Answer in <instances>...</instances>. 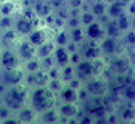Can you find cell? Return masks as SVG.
I'll return each mask as SVG.
<instances>
[{
	"label": "cell",
	"instance_id": "836d02e7",
	"mask_svg": "<svg viewBox=\"0 0 135 124\" xmlns=\"http://www.w3.org/2000/svg\"><path fill=\"white\" fill-rule=\"evenodd\" d=\"M64 85H65V82H64L61 78H54V79H50V81H48V84H47V87H48V88H50L53 93H56V95H57V93H59V92L64 88Z\"/></svg>",
	"mask_w": 135,
	"mask_h": 124
},
{
	"label": "cell",
	"instance_id": "ab89813d",
	"mask_svg": "<svg viewBox=\"0 0 135 124\" xmlns=\"http://www.w3.org/2000/svg\"><path fill=\"white\" fill-rule=\"evenodd\" d=\"M68 85H70V87H73V88H76V90H79V88H81L82 87V81L81 79H79V78H76V76H75V78H71V79H70V81H68Z\"/></svg>",
	"mask_w": 135,
	"mask_h": 124
},
{
	"label": "cell",
	"instance_id": "bcb514c9",
	"mask_svg": "<svg viewBox=\"0 0 135 124\" xmlns=\"http://www.w3.org/2000/svg\"><path fill=\"white\" fill-rule=\"evenodd\" d=\"M123 3H124V5H126V6H127V5H129V3H131V2H132V0H121Z\"/></svg>",
	"mask_w": 135,
	"mask_h": 124
},
{
	"label": "cell",
	"instance_id": "f6af8a7d",
	"mask_svg": "<svg viewBox=\"0 0 135 124\" xmlns=\"http://www.w3.org/2000/svg\"><path fill=\"white\" fill-rule=\"evenodd\" d=\"M132 17V29H135V16H131Z\"/></svg>",
	"mask_w": 135,
	"mask_h": 124
},
{
	"label": "cell",
	"instance_id": "ac0fdd59",
	"mask_svg": "<svg viewBox=\"0 0 135 124\" xmlns=\"http://www.w3.org/2000/svg\"><path fill=\"white\" fill-rule=\"evenodd\" d=\"M31 8H33V11L37 14L41 19H45L48 14L54 13V8L51 6V3L48 0H33Z\"/></svg>",
	"mask_w": 135,
	"mask_h": 124
},
{
	"label": "cell",
	"instance_id": "b9f144b4",
	"mask_svg": "<svg viewBox=\"0 0 135 124\" xmlns=\"http://www.w3.org/2000/svg\"><path fill=\"white\" fill-rule=\"evenodd\" d=\"M48 2L51 3V6H53L54 9H57V8H61V6L67 5V0H48Z\"/></svg>",
	"mask_w": 135,
	"mask_h": 124
},
{
	"label": "cell",
	"instance_id": "1f68e13d",
	"mask_svg": "<svg viewBox=\"0 0 135 124\" xmlns=\"http://www.w3.org/2000/svg\"><path fill=\"white\" fill-rule=\"evenodd\" d=\"M79 20H81L82 27H87V25H90V23L96 22V20H98V17H96L90 9H89V11H81V14H79Z\"/></svg>",
	"mask_w": 135,
	"mask_h": 124
},
{
	"label": "cell",
	"instance_id": "52a82bcc",
	"mask_svg": "<svg viewBox=\"0 0 135 124\" xmlns=\"http://www.w3.org/2000/svg\"><path fill=\"white\" fill-rule=\"evenodd\" d=\"M75 76L79 78L82 82H84V81H87V79H90V78H93V76H99V75H98L96 70H95L93 62H92L90 59H84V57H82L81 61L75 65Z\"/></svg>",
	"mask_w": 135,
	"mask_h": 124
},
{
	"label": "cell",
	"instance_id": "ffe728a7",
	"mask_svg": "<svg viewBox=\"0 0 135 124\" xmlns=\"http://www.w3.org/2000/svg\"><path fill=\"white\" fill-rule=\"evenodd\" d=\"M53 57L56 61V65L61 67V68L70 64V51L67 50V47H59L57 45L53 53Z\"/></svg>",
	"mask_w": 135,
	"mask_h": 124
},
{
	"label": "cell",
	"instance_id": "4fadbf2b",
	"mask_svg": "<svg viewBox=\"0 0 135 124\" xmlns=\"http://www.w3.org/2000/svg\"><path fill=\"white\" fill-rule=\"evenodd\" d=\"M14 29H16L22 37H27L28 34L34 29V27H33L31 20L20 11V13L16 14V17H14Z\"/></svg>",
	"mask_w": 135,
	"mask_h": 124
},
{
	"label": "cell",
	"instance_id": "8d00e7d4",
	"mask_svg": "<svg viewBox=\"0 0 135 124\" xmlns=\"http://www.w3.org/2000/svg\"><path fill=\"white\" fill-rule=\"evenodd\" d=\"M76 27H81V20H79V17H76V16H70L67 20H65V28H67V29H71V28H76Z\"/></svg>",
	"mask_w": 135,
	"mask_h": 124
},
{
	"label": "cell",
	"instance_id": "3957f363",
	"mask_svg": "<svg viewBox=\"0 0 135 124\" xmlns=\"http://www.w3.org/2000/svg\"><path fill=\"white\" fill-rule=\"evenodd\" d=\"M107 59V67L106 70H109L112 73V76H121V75H127L129 71H132V64L127 59L126 54H115L106 57Z\"/></svg>",
	"mask_w": 135,
	"mask_h": 124
},
{
	"label": "cell",
	"instance_id": "5b68a950",
	"mask_svg": "<svg viewBox=\"0 0 135 124\" xmlns=\"http://www.w3.org/2000/svg\"><path fill=\"white\" fill-rule=\"evenodd\" d=\"M25 75H27V71L23 70L22 65L11 70L0 68V81L3 84H6L8 87L9 85H17V84H23L25 82Z\"/></svg>",
	"mask_w": 135,
	"mask_h": 124
},
{
	"label": "cell",
	"instance_id": "7c38bea8",
	"mask_svg": "<svg viewBox=\"0 0 135 124\" xmlns=\"http://www.w3.org/2000/svg\"><path fill=\"white\" fill-rule=\"evenodd\" d=\"M56 109L61 115V120H65V121L76 118L81 112V107L78 102H59L56 106Z\"/></svg>",
	"mask_w": 135,
	"mask_h": 124
},
{
	"label": "cell",
	"instance_id": "7dc6e473",
	"mask_svg": "<svg viewBox=\"0 0 135 124\" xmlns=\"http://www.w3.org/2000/svg\"><path fill=\"white\" fill-rule=\"evenodd\" d=\"M92 2H95V0H85V3H89V5H90Z\"/></svg>",
	"mask_w": 135,
	"mask_h": 124
},
{
	"label": "cell",
	"instance_id": "7bdbcfd3",
	"mask_svg": "<svg viewBox=\"0 0 135 124\" xmlns=\"http://www.w3.org/2000/svg\"><path fill=\"white\" fill-rule=\"evenodd\" d=\"M126 56H127V59L131 61V64H132V65H135V47H134V48H127V53H126Z\"/></svg>",
	"mask_w": 135,
	"mask_h": 124
},
{
	"label": "cell",
	"instance_id": "4dcf8cb0",
	"mask_svg": "<svg viewBox=\"0 0 135 124\" xmlns=\"http://www.w3.org/2000/svg\"><path fill=\"white\" fill-rule=\"evenodd\" d=\"M121 43L127 48H134L135 47V29H127L126 33H123V39H121Z\"/></svg>",
	"mask_w": 135,
	"mask_h": 124
},
{
	"label": "cell",
	"instance_id": "2e32d148",
	"mask_svg": "<svg viewBox=\"0 0 135 124\" xmlns=\"http://www.w3.org/2000/svg\"><path fill=\"white\" fill-rule=\"evenodd\" d=\"M84 28H85V36H87V39L99 42L104 36H106L104 23L99 22V20H96V22H93V23H90V25H87V27H84Z\"/></svg>",
	"mask_w": 135,
	"mask_h": 124
},
{
	"label": "cell",
	"instance_id": "277c9868",
	"mask_svg": "<svg viewBox=\"0 0 135 124\" xmlns=\"http://www.w3.org/2000/svg\"><path fill=\"white\" fill-rule=\"evenodd\" d=\"M82 87L89 92L90 96H106L110 90V84L106 78H103L101 75L99 76H93L87 81H84Z\"/></svg>",
	"mask_w": 135,
	"mask_h": 124
},
{
	"label": "cell",
	"instance_id": "83f0119b",
	"mask_svg": "<svg viewBox=\"0 0 135 124\" xmlns=\"http://www.w3.org/2000/svg\"><path fill=\"white\" fill-rule=\"evenodd\" d=\"M53 41L56 42V45L59 47H67V43L70 42V33H68L67 28H62V29H57L54 33Z\"/></svg>",
	"mask_w": 135,
	"mask_h": 124
},
{
	"label": "cell",
	"instance_id": "f35d334b",
	"mask_svg": "<svg viewBox=\"0 0 135 124\" xmlns=\"http://www.w3.org/2000/svg\"><path fill=\"white\" fill-rule=\"evenodd\" d=\"M48 76H50V79H54V78H61V67H57V65L51 67V68L48 70Z\"/></svg>",
	"mask_w": 135,
	"mask_h": 124
},
{
	"label": "cell",
	"instance_id": "f1b7e54d",
	"mask_svg": "<svg viewBox=\"0 0 135 124\" xmlns=\"http://www.w3.org/2000/svg\"><path fill=\"white\" fill-rule=\"evenodd\" d=\"M117 20V23H118V28L121 29V33H126L127 29H131L132 28V17H131V14L127 13H123L118 19H115Z\"/></svg>",
	"mask_w": 135,
	"mask_h": 124
},
{
	"label": "cell",
	"instance_id": "6da1fadb",
	"mask_svg": "<svg viewBox=\"0 0 135 124\" xmlns=\"http://www.w3.org/2000/svg\"><path fill=\"white\" fill-rule=\"evenodd\" d=\"M28 104L33 106L36 110L41 113V112L48 110L51 107H56V104H57V95L53 93L47 85L45 87H33V88H30Z\"/></svg>",
	"mask_w": 135,
	"mask_h": 124
},
{
	"label": "cell",
	"instance_id": "ba28073f",
	"mask_svg": "<svg viewBox=\"0 0 135 124\" xmlns=\"http://www.w3.org/2000/svg\"><path fill=\"white\" fill-rule=\"evenodd\" d=\"M14 50L17 51V54H19V57H20L22 62H27L30 59L36 57V50H37V47H34L27 37H20V41L17 42V45L14 47Z\"/></svg>",
	"mask_w": 135,
	"mask_h": 124
},
{
	"label": "cell",
	"instance_id": "f546056e",
	"mask_svg": "<svg viewBox=\"0 0 135 124\" xmlns=\"http://www.w3.org/2000/svg\"><path fill=\"white\" fill-rule=\"evenodd\" d=\"M22 67H23V70L27 73H34V71H39L42 68V62H41V59L36 56V57L30 59L27 62H22Z\"/></svg>",
	"mask_w": 135,
	"mask_h": 124
},
{
	"label": "cell",
	"instance_id": "d6a6232c",
	"mask_svg": "<svg viewBox=\"0 0 135 124\" xmlns=\"http://www.w3.org/2000/svg\"><path fill=\"white\" fill-rule=\"evenodd\" d=\"M71 78H75V65L73 64H68V65L61 68V79L67 84Z\"/></svg>",
	"mask_w": 135,
	"mask_h": 124
},
{
	"label": "cell",
	"instance_id": "30bf717a",
	"mask_svg": "<svg viewBox=\"0 0 135 124\" xmlns=\"http://www.w3.org/2000/svg\"><path fill=\"white\" fill-rule=\"evenodd\" d=\"M79 47H81L79 51H81V54H82L84 59H90V61H93V59H96V57H101V56H103L101 48H99V42H96V41L85 39Z\"/></svg>",
	"mask_w": 135,
	"mask_h": 124
},
{
	"label": "cell",
	"instance_id": "cb8c5ba5",
	"mask_svg": "<svg viewBox=\"0 0 135 124\" xmlns=\"http://www.w3.org/2000/svg\"><path fill=\"white\" fill-rule=\"evenodd\" d=\"M104 31H106V36L109 37H115V39H120L123 36L121 29L118 28V23L115 19H109L107 22L104 23Z\"/></svg>",
	"mask_w": 135,
	"mask_h": 124
},
{
	"label": "cell",
	"instance_id": "c3c4849f",
	"mask_svg": "<svg viewBox=\"0 0 135 124\" xmlns=\"http://www.w3.org/2000/svg\"><path fill=\"white\" fill-rule=\"evenodd\" d=\"M132 70H134V73H135V65H132Z\"/></svg>",
	"mask_w": 135,
	"mask_h": 124
},
{
	"label": "cell",
	"instance_id": "d4e9b609",
	"mask_svg": "<svg viewBox=\"0 0 135 124\" xmlns=\"http://www.w3.org/2000/svg\"><path fill=\"white\" fill-rule=\"evenodd\" d=\"M90 11L99 19V17H104L107 16V2L106 0H95L90 3Z\"/></svg>",
	"mask_w": 135,
	"mask_h": 124
},
{
	"label": "cell",
	"instance_id": "44dd1931",
	"mask_svg": "<svg viewBox=\"0 0 135 124\" xmlns=\"http://www.w3.org/2000/svg\"><path fill=\"white\" fill-rule=\"evenodd\" d=\"M123 13H126V5L121 0H112L107 3V17L109 19H118Z\"/></svg>",
	"mask_w": 135,
	"mask_h": 124
},
{
	"label": "cell",
	"instance_id": "681fc988",
	"mask_svg": "<svg viewBox=\"0 0 135 124\" xmlns=\"http://www.w3.org/2000/svg\"><path fill=\"white\" fill-rule=\"evenodd\" d=\"M9 2H20V0H9Z\"/></svg>",
	"mask_w": 135,
	"mask_h": 124
},
{
	"label": "cell",
	"instance_id": "9c48e42d",
	"mask_svg": "<svg viewBox=\"0 0 135 124\" xmlns=\"http://www.w3.org/2000/svg\"><path fill=\"white\" fill-rule=\"evenodd\" d=\"M50 81V76H48V71L47 70L41 68L39 71H34V73H27L25 75V85H28L30 88L33 87H45Z\"/></svg>",
	"mask_w": 135,
	"mask_h": 124
},
{
	"label": "cell",
	"instance_id": "e0dca14e",
	"mask_svg": "<svg viewBox=\"0 0 135 124\" xmlns=\"http://www.w3.org/2000/svg\"><path fill=\"white\" fill-rule=\"evenodd\" d=\"M20 34L14 29V28H9V29H5L2 31V36H0V43L2 47L5 48H14L17 45V42L20 41Z\"/></svg>",
	"mask_w": 135,
	"mask_h": 124
},
{
	"label": "cell",
	"instance_id": "8992f818",
	"mask_svg": "<svg viewBox=\"0 0 135 124\" xmlns=\"http://www.w3.org/2000/svg\"><path fill=\"white\" fill-rule=\"evenodd\" d=\"M22 65V61L14 48H5L2 47V54H0V68L2 70H11Z\"/></svg>",
	"mask_w": 135,
	"mask_h": 124
},
{
	"label": "cell",
	"instance_id": "f907efd6",
	"mask_svg": "<svg viewBox=\"0 0 135 124\" xmlns=\"http://www.w3.org/2000/svg\"><path fill=\"white\" fill-rule=\"evenodd\" d=\"M0 54H2V47H0Z\"/></svg>",
	"mask_w": 135,
	"mask_h": 124
},
{
	"label": "cell",
	"instance_id": "d6986e66",
	"mask_svg": "<svg viewBox=\"0 0 135 124\" xmlns=\"http://www.w3.org/2000/svg\"><path fill=\"white\" fill-rule=\"evenodd\" d=\"M57 101L59 102H78L79 104V99H78V90L70 87L68 84L64 85V88L57 93Z\"/></svg>",
	"mask_w": 135,
	"mask_h": 124
},
{
	"label": "cell",
	"instance_id": "ee69618b",
	"mask_svg": "<svg viewBox=\"0 0 135 124\" xmlns=\"http://www.w3.org/2000/svg\"><path fill=\"white\" fill-rule=\"evenodd\" d=\"M126 11L131 14V16H135V0H132V2L126 6Z\"/></svg>",
	"mask_w": 135,
	"mask_h": 124
},
{
	"label": "cell",
	"instance_id": "5bb4252c",
	"mask_svg": "<svg viewBox=\"0 0 135 124\" xmlns=\"http://www.w3.org/2000/svg\"><path fill=\"white\" fill-rule=\"evenodd\" d=\"M50 27H39V28H34L30 34L27 36V39L34 47H39L42 45L44 42H47L48 39H51V33H50Z\"/></svg>",
	"mask_w": 135,
	"mask_h": 124
},
{
	"label": "cell",
	"instance_id": "7402d4cb",
	"mask_svg": "<svg viewBox=\"0 0 135 124\" xmlns=\"http://www.w3.org/2000/svg\"><path fill=\"white\" fill-rule=\"evenodd\" d=\"M56 42L53 39H48L47 42H44L42 45L37 47V50H36V56L39 57V59H44V57H48V56H53L54 50H56Z\"/></svg>",
	"mask_w": 135,
	"mask_h": 124
},
{
	"label": "cell",
	"instance_id": "60d3db41",
	"mask_svg": "<svg viewBox=\"0 0 135 124\" xmlns=\"http://www.w3.org/2000/svg\"><path fill=\"white\" fill-rule=\"evenodd\" d=\"M81 59H82V54H81V51H79V50H78V51H75V53H70V64L76 65Z\"/></svg>",
	"mask_w": 135,
	"mask_h": 124
},
{
	"label": "cell",
	"instance_id": "4316f807",
	"mask_svg": "<svg viewBox=\"0 0 135 124\" xmlns=\"http://www.w3.org/2000/svg\"><path fill=\"white\" fill-rule=\"evenodd\" d=\"M68 33H70V41L75 42V43H78V45H81L82 42L87 39V36H85V28L82 27V25L81 27L68 29Z\"/></svg>",
	"mask_w": 135,
	"mask_h": 124
},
{
	"label": "cell",
	"instance_id": "9a60e30c",
	"mask_svg": "<svg viewBox=\"0 0 135 124\" xmlns=\"http://www.w3.org/2000/svg\"><path fill=\"white\" fill-rule=\"evenodd\" d=\"M16 116L19 120V123H33V121H37V116H39V112L36 110L33 106L25 104L22 109L16 112Z\"/></svg>",
	"mask_w": 135,
	"mask_h": 124
},
{
	"label": "cell",
	"instance_id": "603a6c76",
	"mask_svg": "<svg viewBox=\"0 0 135 124\" xmlns=\"http://www.w3.org/2000/svg\"><path fill=\"white\" fill-rule=\"evenodd\" d=\"M37 121H42V123H57V121H61V115H59L56 107H51L48 110L41 112L39 116H37Z\"/></svg>",
	"mask_w": 135,
	"mask_h": 124
},
{
	"label": "cell",
	"instance_id": "d590c367",
	"mask_svg": "<svg viewBox=\"0 0 135 124\" xmlns=\"http://www.w3.org/2000/svg\"><path fill=\"white\" fill-rule=\"evenodd\" d=\"M78 118V123L79 124H92L95 123V118L90 115V113H87V112H79V115L76 116Z\"/></svg>",
	"mask_w": 135,
	"mask_h": 124
},
{
	"label": "cell",
	"instance_id": "484cf974",
	"mask_svg": "<svg viewBox=\"0 0 135 124\" xmlns=\"http://www.w3.org/2000/svg\"><path fill=\"white\" fill-rule=\"evenodd\" d=\"M17 14V2L0 0V16H16Z\"/></svg>",
	"mask_w": 135,
	"mask_h": 124
},
{
	"label": "cell",
	"instance_id": "e575fe53",
	"mask_svg": "<svg viewBox=\"0 0 135 124\" xmlns=\"http://www.w3.org/2000/svg\"><path fill=\"white\" fill-rule=\"evenodd\" d=\"M14 17L16 16H0V29L5 31V29L14 28Z\"/></svg>",
	"mask_w": 135,
	"mask_h": 124
},
{
	"label": "cell",
	"instance_id": "7a4b0ae2",
	"mask_svg": "<svg viewBox=\"0 0 135 124\" xmlns=\"http://www.w3.org/2000/svg\"><path fill=\"white\" fill-rule=\"evenodd\" d=\"M28 95H30V87L25 84L9 85L3 93V104H6L11 110L17 112L25 104H28Z\"/></svg>",
	"mask_w": 135,
	"mask_h": 124
},
{
	"label": "cell",
	"instance_id": "8fae6325",
	"mask_svg": "<svg viewBox=\"0 0 135 124\" xmlns=\"http://www.w3.org/2000/svg\"><path fill=\"white\" fill-rule=\"evenodd\" d=\"M99 48H101V53L104 57H110V56L120 54V39H115V37H109L104 36L101 41H99Z\"/></svg>",
	"mask_w": 135,
	"mask_h": 124
},
{
	"label": "cell",
	"instance_id": "74e56055",
	"mask_svg": "<svg viewBox=\"0 0 135 124\" xmlns=\"http://www.w3.org/2000/svg\"><path fill=\"white\" fill-rule=\"evenodd\" d=\"M41 62H42V68L44 70H48L51 68V67H54L56 65V61H54V57L53 56H48V57H44V59H41Z\"/></svg>",
	"mask_w": 135,
	"mask_h": 124
}]
</instances>
